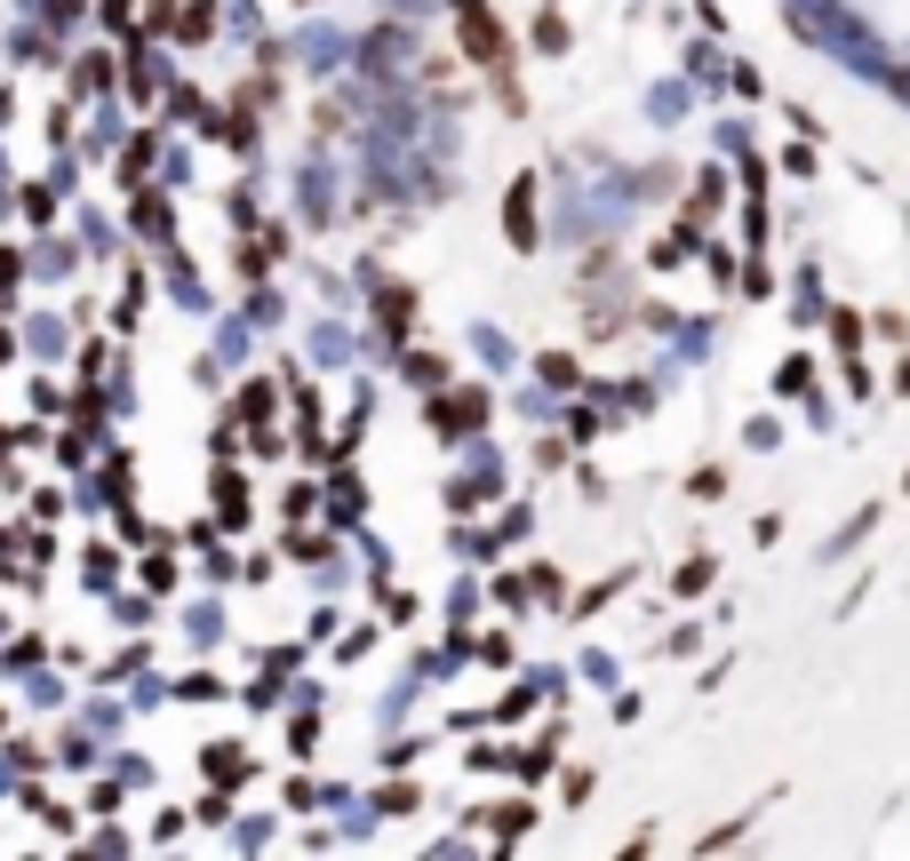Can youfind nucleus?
I'll list each match as a JSON object with an SVG mask.
<instances>
[{
	"instance_id": "obj_1",
	"label": "nucleus",
	"mask_w": 910,
	"mask_h": 861,
	"mask_svg": "<svg viewBox=\"0 0 910 861\" xmlns=\"http://www.w3.org/2000/svg\"><path fill=\"white\" fill-rule=\"evenodd\" d=\"M456 24H463V49L503 73V56H512V49H503V32H495V17H488V0H456Z\"/></svg>"
},
{
	"instance_id": "obj_2",
	"label": "nucleus",
	"mask_w": 910,
	"mask_h": 861,
	"mask_svg": "<svg viewBox=\"0 0 910 861\" xmlns=\"http://www.w3.org/2000/svg\"><path fill=\"white\" fill-rule=\"evenodd\" d=\"M503 232H512V248H520V256L535 248V176L512 184V200H503Z\"/></svg>"
},
{
	"instance_id": "obj_3",
	"label": "nucleus",
	"mask_w": 910,
	"mask_h": 861,
	"mask_svg": "<svg viewBox=\"0 0 910 861\" xmlns=\"http://www.w3.org/2000/svg\"><path fill=\"white\" fill-rule=\"evenodd\" d=\"M535 41H544V56H559L567 49V24L559 17H535Z\"/></svg>"
}]
</instances>
